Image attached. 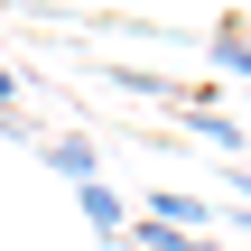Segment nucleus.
I'll return each instance as SVG.
<instances>
[{
    "label": "nucleus",
    "instance_id": "obj_1",
    "mask_svg": "<svg viewBox=\"0 0 251 251\" xmlns=\"http://www.w3.org/2000/svg\"><path fill=\"white\" fill-rule=\"evenodd\" d=\"M37 158H47L56 177H75V186H93V177H102V168H93V140H75V130H65V140H47Z\"/></svg>",
    "mask_w": 251,
    "mask_h": 251
},
{
    "label": "nucleus",
    "instance_id": "obj_4",
    "mask_svg": "<svg viewBox=\"0 0 251 251\" xmlns=\"http://www.w3.org/2000/svg\"><path fill=\"white\" fill-rule=\"evenodd\" d=\"M214 65H224V75H251V28H224V37H214Z\"/></svg>",
    "mask_w": 251,
    "mask_h": 251
},
{
    "label": "nucleus",
    "instance_id": "obj_2",
    "mask_svg": "<svg viewBox=\"0 0 251 251\" xmlns=\"http://www.w3.org/2000/svg\"><path fill=\"white\" fill-rule=\"evenodd\" d=\"M130 251H224V242H214V233H177V224H140Z\"/></svg>",
    "mask_w": 251,
    "mask_h": 251
},
{
    "label": "nucleus",
    "instance_id": "obj_5",
    "mask_svg": "<svg viewBox=\"0 0 251 251\" xmlns=\"http://www.w3.org/2000/svg\"><path fill=\"white\" fill-rule=\"evenodd\" d=\"M233 186H242V205H251V158H242V168H233Z\"/></svg>",
    "mask_w": 251,
    "mask_h": 251
},
{
    "label": "nucleus",
    "instance_id": "obj_3",
    "mask_svg": "<svg viewBox=\"0 0 251 251\" xmlns=\"http://www.w3.org/2000/svg\"><path fill=\"white\" fill-rule=\"evenodd\" d=\"M75 205H84V224H93V233H121V224H130V214H121V196H112L102 177H93V186H75Z\"/></svg>",
    "mask_w": 251,
    "mask_h": 251
}]
</instances>
